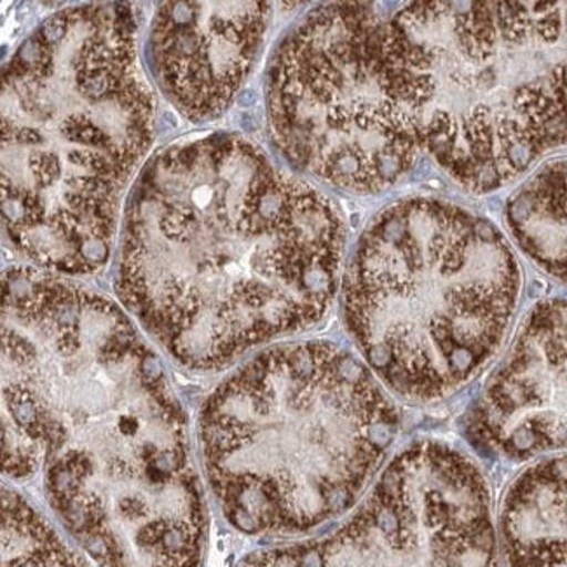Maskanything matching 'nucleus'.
<instances>
[{
	"instance_id": "1",
	"label": "nucleus",
	"mask_w": 567,
	"mask_h": 567,
	"mask_svg": "<svg viewBox=\"0 0 567 567\" xmlns=\"http://www.w3.org/2000/svg\"><path fill=\"white\" fill-rule=\"evenodd\" d=\"M2 299L4 472L41 473L105 567H198L205 512L187 423L159 357L120 306L9 269Z\"/></svg>"
},
{
	"instance_id": "2",
	"label": "nucleus",
	"mask_w": 567,
	"mask_h": 567,
	"mask_svg": "<svg viewBox=\"0 0 567 567\" xmlns=\"http://www.w3.org/2000/svg\"><path fill=\"white\" fill-rule=\"evenodd\" d=\"M336 203L236 133L169 145L124 206L115 287L193 370H215L315 326L338 290Z\"/></svg>"
},
{
	"instance_id": "3",
	"label": "nucleus",
	"mask_w": 567,
	"mask_h": 567,
	"mask_svg": "<svg viewBox=\"0 0 567 567\" xmlns=\"http://www.w3.org/2000/svg\"><path fill=\"white\" fill-rule=\"evenodd\" d=\"M156 136V96L130 6L45 18L2 75V223L21 256L90 275Z\"/></svg>"
},
{
	"instance_id": "4",
	"label": "nucleus",
	"mask_w": 567,
	"mask_h": 567,
	"mask_svg": "<svg viewBox=\"0 0 567 567\" xmlns=\"http://www.w3.org/2000/svg\"><path fill=\"white\" fill-rule=\"evenodd\" d=\"M399 414L365 363L327 341L264 351L205 403L203 463L233 526L300 533L372 481Z\"/></svg>"
},
{
	"instance_id": "5",
	"label": "nucleus",
	"mask_w": 567,
	"mask_h": 567,
	"mask_svg": "<svg viewBox=\"0 0 567 567\" xmlns=\"http://www.w3.org/2000/svg\"><path fill=\"white\" fill-rule=\"evenodd\" d=\"M384 45L421 147L465 189L567 147V2H415Z\"/></svg>"
},
{
	"instance_id": "6",
	"label": "nucleus",
	"mask_w": 567,
	"mask_h": 567,
	"mask_svg": "<svg viewBox=\"0 0 567 567\" xmlns=\"http://www.w3.org/2000/svg\"><path fill=\"white\" fill-rule=\"evenodd\" d=\"M520 269L494 224L409 198L370 223L344 278V317L378 378L430 402L468 383L511 329Z\"/></svg>"
},
{
	"instance_id": "7",
	"label": "nucleus",
	"mask_w": 567,
	"mask_h": 567,
	"mask_svg": "<svg viewBox=\"0 0 567 567\" xmlns=\"http://www.w3.org/2000/svg\"><path fill=\"white\" fill-rule=\"evenodd\" d=\"M375 4L312 9L269 63L266 105L285 159L354 194L395 185L421 153L384 45Z\"/></svg>"
},
{
	"instance_id": "8",
	"label": "nucleus",
	"mask_w": 567,
	"mask_h": 567,
	"mask_svg": "<svg viewBox=\"0 0 567 567\" xmlns=\"http://www.w3.org/2000/svg\"><path fill=\"white\" fill-rule=\"evenodd\" d=\"M239 567H499L487 485L465 454L420 442L332 535L257 551Z\"/></svg>"
},
{
	"instance_id": "9",
	"label": "nucleus",
	"mask_w": 567,
	"mask_h": 567,
	"mask_svg": "<svg viewBox=\"0 0 567 567\" xmlns=\"http://www.w3.org/2000/svg\"><path fill=\"white\" fill-rule=\"evenodd\" d=\"M271 4L168 2L148 32L154 78L184 117L214 121L238 95L259 56Z\"/></svg>"
},
{
	"instance_id": "10",
	"label": "nucleus",
	"mask_w": 567,
	"mask_h": 567,
	"mask_svg": "<svg viewBox=\"0 0 567 567\" xmlns=\"http://www.w3.org/2000/svg\"><path fill=\"white\" fill-rule=\"evenodd\" d=\"M468 435L511 460L567 451V300L529 312L470 414Z\"/></svg>"
},
{
	"instance_id": "11",
	"label": "nucleus",
	"mask_w": 567,
	"mask_h": 567,
	"mask_svg": "<svg viewBox=\"0 0 567 567\" xmlns=\"http://www.w3.org/2000/svg\"><path fill=\"white\" fill-rule=\"evenodd\" d=\"M502 535L511 567H567V456L530 466L515 481Z\"/></svg>"
},
{
	"instance_id": "12",
	"label": "nucleus",
	"mask_w": 567,
	"mask_h": 567,
	"mask_svg": "<svg viewBox=\"0 0 567 567\" xmlns=\"http://www.w3.org/2000/svg\"><path fill=\"white\" fill-rule=\"evenodd\" d=\"M506 220L524 254L567 285V156L542 166L518 187Z\"/></svg>"
},
{
	"instance_id": "13",
	"label": "nucleus",
	"mask_w": 567,
	"mask_h": 567,
	"mask_svg": "<svg viewBox=\"0 0 567 567\" xmlns=\"http://www.w3.org/2000/svg\"><path fill=\"white\" fill-rule=\"evenodd\" d=\"M2 567H84L13 491L2 494Z\"/></svg>"
}]
</instances>
